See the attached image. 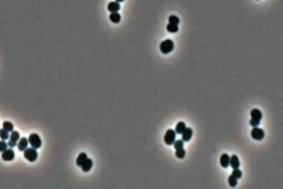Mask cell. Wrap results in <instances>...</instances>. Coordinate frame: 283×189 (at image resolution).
Returning a JSON list of instances; mask_svg holds the SVG:
<instances>
[{
    "label": "cell",
    "instance_id": "cell-1",
    "mask_svg": "<svg viewBox=\"0 0 283 189\" xmlns=\"http://www.w3.org/2000/svg\"><path fill=\"white\" fill-rule=\"evenodd\" d=\"M250 114L252 119L249 120V124L253 128L258 127L261 123L263 117L261 111L257 108H254L251 111Z\"/></svg>",
    "mask_w": 283,
    "mask_h": 189
},
{
    "label": "cell",
    "instance_id": "cell-2",
    "mask_svg": "<svg viewBox=\"0 0 283 189\" xmlns=\"http://www.w3.org/2000/svg\"><path fill=\"white\" fill-rule=\"evenodd\" d=\"M174 48V43L170 39H167L161 42L159 45V49L164 54H168L171 52Z\"/></svg>",
    "mask_w": 283,
    "mask_h": 189
},
{
    "label": "cell",
    "instance_id": "cell-3",
    "mask_svg": "<svg viewBox=\"0 0 283 189\" xmlns=\"http://www.w3.org/2000/svg\"><path fill=\"white\" fill-rule=\"evenodd\" d=\"M24 157L29 162H35L38 158V153L36 149L33 148H26L24 150Z\"/></svg>",
    "mask_w": 283,
    "mask_h": 189
},
{
    "label": "cell",
    "instance_id": "cell-4",
    "mask_svg": "<svg viewBox=\"0 0 283 189\" xmlns=\"http://www.w3.org/2000/svg\"><path fill=\"white\" fill-rule=\"evenodd\" d=\"M176 139V132L172 129L167 130L164 136V142L168 145H173Z\"/></svg>",
    "mask_w": 283,
    "mask_h": 189
},
{
    "label": "cell",
    "instance_id": "cell-5",
    "mask_svg": "<svg viewBox=\"0 0 283 189\" xmlns=\"http://www.w3.org/2000/svg\"><path fill=\"white\" fill-rule=\"evenodd\" d=\"M28 142H29L30 144L31 145L32 148L35 149L40 148L42 143L40 136L38 134L35 133H33L29 136Z\"/></svg>",
    "mask_w": 283,
    "mask_h": 189
},
{
    "label": "cell",
    "instance_id": "cell-6",
    "mask_svg": "<svg viewBox=\"0 0 283 189\" xmlns=\"http://www.w3.org/2000/svg\"><path fill=\"white\" fill-rule=\"evenodd\" d=\"M251 135L253 139L258 141H261L264 139L265 132L261 128L258 127H254L251 131Z\"/></svg>",
    "mask_w": 283,
    "mask_h": 189
},
{
    "label": "cell",
    "instance_id": "cell-7",
    "mask_svg": "<svg viewBox=\"0 0 283 189\" xmlns=\"http://www.w3.org/2000/svg\"><path fill=\"white\" fill-rule=\"evenodd\" d=\"M20 135L17 131H12L10 136V138L8 142V145L11 148H15L17 145V142L19 140Z\"/></svg>",
    "mask_w": 283,
    "mask_h": 189
},
{
    "label": "cell",
    "instance_id": "cell-8",
    "mask_svg": "<svg viewBox=\"0 0 283 189\" xmlns=\"http://www.w3.org/2000/svg\"><path fill=\"white\" fill-rule=\"evenodd\" d=\"M1 157L3 160L10 161L14 159L15 157V153L12 149H7L6 150L2 152Z\"/></svg>",
    "mask_w": 283,
    "mask_h": 189
},
{
    "label": "cell",
    "instance_id": "cell-9",
    "mask_svg": "<svg viewBox=\"0 0 283 189\" xmlns=\"http://www.w3.org/2000/svg\"><path fill=\"white\" fill-rule=\"evenodd\" d=\"M93 164L94 163L92 159L88 158L85 162L82 164L80 167L82 171H84V173H88L91 170L92 167H93Z\"/></svg>",
    "mask_w": 283,
    "mask_h": 189
},
{
    "label": "cell",
    "instance_id": "cell-10",
    "mask_svg": "<svg viewBox=\"0 0 283 189\" xmlns=\"http://www.w3.org/2000/svg\"><path fill=\"white\" fill-rule=\"evenodd\" d=\"M221 166L223 168H227L230 163V156L226 153H224L221 156L220 159Z\"/></svg>",
    "mask_w": 283,
    "mask_h": 189
},
{
    "label": "cell",
    "instance_id": "cell-11",
    "mask_svg": "<svg viewBox=\"0 0 283 189\" xmlns=\"http://www.w3.org/2000/svg\"><path fill=\"white\" fill-rule=\"evenodd\" d=\"M181 134L182 140L184 142H189L192 138L193 131L191 128H186Z\"/></svg>",
    "mask_w": 283,
    "mask_h": 189
},
{
    "label": "cell",
    "instance_id": "cell-12",
    "mask_svg": "<svg viewBox=\"0 0 283 189\" xmlns=\"http://www.w3.org/2000/svg\"><path fill=\"white\" fill-rule=\"evenodd\" d=\"M230 165L233 169H239L240 167V161L236 155H232L230 158Z\"/></svg>",
    "mask_w": 283,
    "mask_h": 189
},
{
    "label": "cell",
    "instance_id": "cell-13",
    "mask_svg": "<svg viewBox=\"0 0 283 189\" xmlns=\"http://www.w3.org/2000/svg\"><path fill=\"white\" fill-rule=\"evenodd\" d=\"M107 9L111 13L117 12L120 9V3L116 1H112L108 3Z\"/></svg>",
    "mask_w": 283,
    "mask_h": 189
},
{
    "label": "cell",
    "instance_id": "cell-14",
    "mask_svg": "<svg viewBox=\"0 0 283 189\" xmlns=\"http://www.w3.org/2000/svg\"><path fill=\"white\" fill-rule=\"evenodd\" d=\"M28 145V140L25 137H23L19 140L17 144V148L20 151H23L27 148Z\"/></svg>",
    "mask_w": 283,
    "mask_h": 189
},
{
    "label": "cell",
    "instance_id": "cell-15",
    "mask_svg": "<svg viewBox=\"0 0 283 189\" xmlns=\"http://www.w3.org/2000/svg\"><path fill=\"white\" fill-rule=\"evenodd\" d=\"M88 158V155L87 154L84 153V152H82L79 154L78 158H76V164L78 167H80L82 165V164H83L84 162H85V160Z\"/></svg>",
    "mask_w": 283,
    "mask_h": 189
},
{
    "label": "cell",
    "instance_id": "cell-16",
    "mask_svg": "<svg viewBox=\"0 0 283 189\" xmlns=\"http://www.w3.org/2000/svg\"><path fill=\"white\" fill-rule=\"evenodd\" d=\"M186 128V126L185 123L184 122L181 121V122H178L176 124L175 132H176V134H181L185 130Z\"/></svg>",
    "mask_w": 283,
    "mask_h": 189
},
{
    "label": "cell",
    "instance_id": "cell-17",
    "mask_svg": "<svg viewBox=\"0 0 283 189\" xmlns=\"http://www.w3.org/2000/svg\"><path fill=\"white\" fill-rule=\"evenodd\" d=\"M111 21L114 23H118L120 22L121 17L120 13L118 12H112L111 13L109 16Z\"/></svg>",
    "mask_w": 283,
    "mask_h": 189
},
{
    "label": "cell",
    "instance_id": "cell-18",
    "mask_svg": "<svg viewBox=\"0 0 283 189\" xmlns=\"http://www.w3.org/2000/svg\"><path fill=\"white\" fill-rule=\"evenodd\" d=\"M167 30L169 32L171 33H175L178 32L179 31V27L178 26L172 23H168L167 26Z\"/></svg>",
    "mask_w": 283,
    "mask_h": 189
},
{
    "label": "cell",
    "instance_id": "cell-19",
    "mask_svg": "<svg viewBox=\"0 0 283 189\" xmlns=\"http://www.w3.org/2000/svg\"><path fill=\"white\" fill-rule=\"evenodd\" d=\"M14 126L12 123H11L10 122H5L3 123V129L7 130L8 132H11L13 130Z\"/></svg>",
    "mask_w": 283,
    "mask_h": 189
},
{
    "label": "cell",
    "instance_id": "cell-20",
    "mask_svg": "<svg viewBox=\"0 0 283 189\" xmlns=\"http://www.w3.org/2000/svg\"><path fill=\"white\" fill-rule=\"evenodd\" d=\"M185 150L184 149V148L179 149L176 150L175 156H176V158L180 159H182L183 158H184V157L185 156Z\"/></svg>",
    "mask_w": 283,
    "mask_h": 189
},
{
    "label": "cell",
    "instance_id": "cell-21",
    "mask_svg": "<svg viewBox=\"0 0 283 189\" xmlns=\"http://www.w3.org/2000/svg\"><path fill=\"white\" fill-rule=\"evenodd\" d=\"M228 184L231 187H235L237 186V183H238V181H237V179H236L235 177H233L232 175H231L229 177H228Z\"/></svg>",
    "mask_w": 283,
    "mask_h": 189
},
{
    "label": "cell",
    "instance_id": "cell-22",
    "mask_svg": "<svg viewBox=\"0 0 283 189\" xmlns=\"http://www.w3.org/2000/svg\"><path fill=\"white\" fill-rule=\"evenodd\" d=\"M168 21L170 23L178 25L180 23V19L178 17L175 15H171L169 17Z\"/></svg>",
    "mask_w": 283,
    "mask_h": 189
},
{
    "label": "cell",
    "instance_id": "cell-23",
    "mask_svg": "<svg viewBox=\"0 0 283 189\" xmlns=\"http://www.w3.org/2000/svg\"><path fill=\"white\" fill-rule=\"evenodd\" d=\"M173 144H174V148L176 150L179 149L184 148V141L182 140V139L177 140L176 141H175Z\"/></svg>",
    "mask_w": 283,
    "mask_h": 189
},
{
    "label": "cell",
    "instance_id": "cell-24",
    "mask_svg": "<svg viewBox=\"0 0 283 189\" xmlns=\"http://www.w3.org/2000/svg\"><path fill=\"white\" fill-rule=\"evenodd\" d=\"M0 138L3 140H6L9 138V133L4 129H0Z\"/></svg>",
    "mask_w": 283,
    "mask_h": 189
},
{
    "label": "cell",
    "instance_id": "cell-25",
    "mask_svg": "<svg viewBox=\"0 0 283 189\" xmlns=\"http://www.w3.org/2000/svg\"><path fill=\"white\" fill-rule=\"evenodd\" d=\"M231 175L235 177L237 179H240L242 177V172L241 170H239V169H233Z\"/></svg>",
    "mask_w": 283,
    "mask_h": 189
},
{
    "label": "cell",
    "instance_id": "cell-26",
    "mask_svg": "<svg viewBox=\"0 0 283 189\" xmlns=\"http://www.w3.org/2000/svg\"><path fill=\"white\" fill-rule=\"evenodd\" d=\"M8 144H7L6 142H5V140L0 141V152H3V151L6 150L7 149Z\"/></svg>",
    "mask_w": 283,
    "mask_h": 189
},
{
    "label": "cell",
    "instance_id": "cell-27",
    "mask_svg": "<svg viewBox=\"0 0 283 189\" xmlns=\"http://www.w3.org/2000/svg\"><path fill=\"white\" fill-rule=\"evenodd\" d=\"M123 1H124V0H116V1L117 2H118V3H119V2H122Z\"/></svg>",
    "mask_w": 283,
    "mask_h": 189
}]
</instances>
